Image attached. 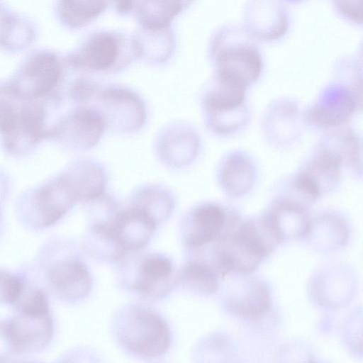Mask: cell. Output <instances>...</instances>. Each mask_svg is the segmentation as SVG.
<instances>
[{"label":"cell","instance_id":"ac0fdd59","mask_svg":"<svg viewBox=\"0 0 363 363\" xmlns=\"http://www.w3.org/2000/svg\"><path fill=\"white\" fill-rule=\"evenodd\" d=\"M77 202L65 176L43 184L34 193L30 202V218L34 225L43 228L62 219Z\"/></svg>","mask_w":363,"mask_h":363},{"label":"cell","instance_id":"83f0119b","mask_svg":"<svg viewBox=\"0 0 363 363\" xmlns=\"http://www.w3.org/2000/svg\"><path fill=\"white\" fill-rule=\"evenodd\" d=\"M318 147L327 150L341 162L355 179H362V143L357 133L350 128L340 127L325 133Z\"/></svg>","mask_w":363,"mask_h":363},{"label":"cell","instance_id":"1f68e13d","mask_svg":"<svg viewBox=\"0 0 363 363\" xmlns=\"http://www.w3.org/2000/svg\"><path fill=\"white\" fill-rule=\"evenodd\" d=\"M106 1H59L55 6L57 18L69 29H80L94 21L109 7Z\"/></svg>","mask_w":363,"mask_h":363},{"label":"cell","instance_id":"d590c367","mask_svg":"<svg viewBox=\"0 0 363 363\" xmlns=\"http://www.w3.org/2000/svg\"><path fill=\"white\" fill-rule=\"evenodd\" d=\"M15 354L7 335L4 320L0 321V363Z\"/></svg>","mask_w":363,"mask_h":363},{"label":"cell","instance_id":"4fadbf2b","mask_svg":"<svg viewBox=\"0 0 363 363\" xmlns=\"http://www.w3.org/2000/svg\"><path fill=\"white\" fill-rule=\"evenodd\" d=\"M342 169L337 158L317 146L311 155L289 177L297 188L315 203L337 189Z\"/></svg>","mask_w":363,"mask_h":363},{"label":"cell","instance_id":"8992f818","mask_svg":"<svg viewBox=\"0 0 363 363\" xmlns=\"http://www.w3.org/2000/svg\"><path fill=\"white\" fill-rule=\"evenodd\" d=\"M129 255L120 262L118 279L121 287L145 299L159 300L177 286L175 266L161 252Z\"/></svg>","mask_w":363,"mask_h":363},{"label":"cell","instance_id":"e0dca14e","mask_svg":"<svg viewBox=\"0 0 363 363\" xmlns=\"http://www.w3.org/2000/svg\"><path fill=\"white\" fill-rule=\"evenodd\" d=\"M352 237V225L345 213L337 208H326L311 218L304 237L306 245L320 254L335 253L344 250Z\"/></svg>","mask_w":363,"mask_h":363},{"label":"cell","instance_id":"8fae6325","mask_svg":"<svg viewBox=\"0 0 363 363\" xmlns=\"http://www.w3.org/2000/svg\"><path fill=\"white\" fill-rule=\"evenodd\" d=\"M106 130L104 119L94 106H73L48 130V136L62 147L79 152L95 147Z\"/></svg>","mask_w":363,"mask_h":363},{"label":"cell","instance_id":"f546056e","mask_svg":"<svg viewBox=\"0 0 363 363\" xmlns=\"http://www.w3.org/2000/svg\"><path fill=\"white\" fill-rule=\"evenodd\" d=\"M221 277L206 262L189 257L177 271V286L200 296H211L217 292Z\"/></svg>","mask_w":363,"mask_h":363},{"label":"cell","instance_id":"7402d4cb","mask_svg":"<svg viewBox=\"0 0 363 363\" xmlns=\"http://www.w3.org/2000/svg\"><path fill=\"white\" fill-rule=\"evenodd\" d=\"M4 322L15 353L38 352L49 345L53 337L54 322L50 313L30 315L16 312Z\"/></svg>","mask_w":363,"mask_h":363},{"label":"cell","instance_id":"7a4b0ae2","mask_svg":"<svg viewBox=\"0 0 363 363\" xmlns=\"http://www.w3.org/2000/svg\"><path fill=\"white\" fill-rule=\"evenodd\" d=\"M112 330L118 345L128 354L143 359L160 357L172 345L168 323L150 306L132 303L118 311Z\"/></svg>","mask_w":363,"mask_h":363},{"label":"cell","instance_id":"f1b7e54d","mask_svg":"<svg viewBox=\"0 0 363 363\" xmlns=\"http://www.w3.org/2000/svg\"><path fill=\"white\" fill-rule=\"evenodd\" d=\"M128 204L147 213L158 225L165 222L175 208L173 193L160 184H143L131 193Z\"/></svg>","mask_w":363,"mask_h":363},{"label":"cell","instance_id":"f35d334b","mask_svg":"<svg viewBox=\"0 0 363 363\" xmlns=\"http://www.w3.org/2000/svg\"><path fill=\"white\" fill-rule=\"evenodd\" d=\"M18 363H34V362H18Z\"/></svg>","mask_w":363,"mask_h":363},{"label":"cell","instance_id":"44dd1931","mask_svg":"<svg viewBox=\"0 0 363 363\" xmlns=\"http://www.w3.org/2000/svg\"><path fill=\"white\" fill-rule=\"evenodd\" d=\"M109 222L113 237L126 257L143 250L158 227L147 213L129 204L120 206Z\"/></svg>","mask_w":363,"mask_h":363},{"label":"cell","instance_id":"3957f363","mask_svg":"<svg viewBox=\"0 0 363 363\" xmlns=\"http://www.w3.org/2000/svg\"><path fill=\"white\" fill-rule=\"evenodd\" d=\"M135 60L131 34L118 29L91 32L64 58L72 72L94 78L120 72Z\"/></svg>","mask_w":363,"mask_h":363},{"label":"cell","instance_id":"d6a6232c","mask_svg":"<svg viewBox=\"0 0 363 363\" xmlns=\"http://www.w3.org/2000/svg\"><path fill=\"white\" fill-rule=\"evenodd\" d=\"M34 36L33 26L26 19L0 6V46L18 50L29 45Z\"/></svg>","mask_w":363,"mask_h":363},{"label":"cell","instance_id":"7c38bea8","mask_svg":"<svg viewBox=\"0 0 363 363\" xmlns=\"http://www.w3.org/2000/svg\"><path fill=\"white\" fill-rule=\"evenodd\" d=\"M361 86L340 79L324 86L304 113L303 118L318 127H337L361 107Z\"/></svg>","mask_w":363,"mask_h":363},{"label":"cell","instance_id":"5b68a950","mask_svg":"<svg viewBox=\"0 0 363 363\" xmlns=\"http://www.w3.org/2000/svg\"><path fill=\"white\" fill-rule=\"evenodd\" d=\"M46 113L40 101L21 95L9 84L0 85V135L4 147L23 154L48 135Z\"/></svg>","mask_w":363,"mask_h":363},{"label":"cell","instance_id":"30bf717a","mask_svg":"<svg viewBox=\"0 0 363 363\" xmlns=\"http://www.w3.org/2000/svg\"><path fill=\"white\" fill-rule=\"evenodd\" d=\"M62 60L55 52L37 50L23 62L11 84L23 96L37 100L60 90L65 76Z\"/></svg>","mask_w":363,"mask_h":363},{"label":"cell","instance_id":"9c48e42d","mask_svg":"<svg viewBox=\"0 0 363 363\" xmlns=\"http://www.w3.org/2000/svg\"><path fill=\"white\" fill-rule=\"evenodd\" d=\"M90 104L103 116L106 129L116 133H135L144 127L147 119L143 97L121 84H101Z\"/></svg>","mask_w":363,"mask_h":363},{"label":"cell","instance_id":"836d02e7","mask_svg":"<svg viewBox=\"0 0 363 363\" xmlns=\"http://www.w3.org/2000/svg\"><path fill=\"white\" fill-rule=\"evenodd\" d=\"M15 306L17 313L23 314L43 315L50 313L48 296L41 289H32L26 294L23 292Z\"/></svg>","mask_w":363,"mask_h":363},{"label":"cell","instance_id":"e575fe53","mask_svg":"<svg viewBox=\"0 0 363 363\" xmlns=\"http://www.w3.org/2000/svg\"><path fill=\"white\" fill-rule=\"evenodd\" d=\"M337 12L355 23L362 22V1H335Z\"/></svg>","mask_w":363,"mask_h":363},{"label":"cell","instance_id":"603a6c76","mask_svg":"<svg viewBox=\"0 0 363 363\" xmlns=\"http://www.w3.org/2000/svg\"><path fill=\"white\" fill-rule=\"evenodd\" d=\"M304 120L295 101L279 99L266 108L262 118V130L269 144L286 147L300 137Z\"/></svg>","mask_w":363,"mask_h":363},{"label":"cell","instance_id":"6da1fadb","mask_svg":"<svg viewBox=\"0 0 363 363\" xmlns=\"http://www.w3.org/2000/svg\"><path fill=\"white\" fill-rule=\"evenodd\" d=\"M264 213L242 219L221 240L194 257L225 278L252 274L282 244Z\"/></svg>","mask_w":363,"mask_h":363},{"label":"cell","instance_id":"4dcf8cb0","mask_svg":"<svg viewBox=\"0 0 363 363\" xmlns=\"http://www.w3.org/2000/svg\"><path fill=\"white\" fill-rule=\"evenodd\" d=\"M189 1H135L133 15L137 26L162 28L172 25L174 18L191 4Z\"/></svg>","mask_w":363,"mask_h":363},{"label":"cell","instance_id":"ba28073f","mask_svg":"<svg viewBox=\"0 0 363 363\" xmlns=\"http://www.w3.org/2000/svg\"><path fill=\"white\" fill-rule=\"evenodd\" d=\"M245 91V88L213 76L200 95L204 122L209 130L226 136L238 132L247 123L250 112Z\"/></svg>","mask_w":363,"mask_h":363},{"label":"cell","instance_id":"2e32d148","mask_svg":"<svg viewBox=\"0 0 363 363\" xmlns=\"http://www.w3.org/2000/svg\"><path fill=\"white\" fill-rule=\"evenodd\" d=\"M228 277L223 293L228 310L246 318L259 317L269 310L271 290L264 279L252 274Z\"/></svg>","mask_w":363,"mask_h":363},{"label":"cell","instance_id":"8d00e7d4","mask_svg":"<svg viewBox=\"0 0 363 363\" xmlns=\"http://www.w3.org/2000/svg\"><path fill=\"white\" fill-rule=\"evenodd\" d=\"M60 363H96L94 357L86 351H74L64 358Z\"/></svg>","mask_w":363,"mask_h":363},{"label":"cell","instance_id":"52a82bcc","mask_svg":"<svg viewBox=\"0 0 363 363\" xmlns=\"http://www.w3.org/2000/svg\"><path fill=\"white\" fill-rule=\"evenodd\" d=\"M242 219L239 211L216 201H203L184 215L180 225L185 251L194 257L228 234Z\"/></svg>","mask_w":363,"mask_h":363},{"label":"cell","instance_id":"cb8c5ba5","mask_svg":"<svg viewBox=\"0 0 363 363\" xmlns=\"http://www.w3.org/2000/svg\"><path fill=\"white\" fill-rule=\"evenodd\" d=\"M216 177L225 195L237 199L253 189L257 179V167L247 152L235 150L222 157L217 167Z\"/></svg>","mask_w":363,"mask_h":363},{"label":"cell","instance_id":"484cf974","mask_svg":"<svg viewBox=\"0 0 363 363\" xmlns=\"http://www.w3.org/2000/svg\"><path fill=\"white\" fill-rule=\"evenodd\" d=\"M137 60L152 66H162L173 57L177 48L172 25L162 28L137 26L131 33Z\"/></svg>","mask_w":363,"mask_h":363},{"label":"cell","instance_id":"5bb4252c","mask_svg":"<svg viewBox=\"0 0 363 363\" xmlns=\"http://www.w3.org/2000/svg\"><path fill=\"white\" fill-rule=\"evenodd\" d=\"M201 139L194 125L184 121H174L157 133L155 152L164 165L180 169L191 164L199 156Z\"/></svg>","mask_w":363,"mask_h":363},{"label":"cell","instance_id":"ffe728a7","mask_svg":"<svg viewBox=\"0 0 363 363\" xmlns=\"http://www.w3.org/2000/svg\"><path fill=\"white\" fill-rule=\"evenodd\" d=\"M311 208L294 197L273 191L272 199L263 212L284 243L303 240L311 218Z\"/></svg>","mask_w":363,"mask_h":363},{"label":"cell","instance_id":"74e56055","mask_svg":"<svg viewBox=\"0 0 363 363\" xmlns=\"http://www.w3.org/2000/svg\"><path fill=\"white\" fill-rule=\"evenodd\" d=\"M113 8L118 15L121 16L133 14L135 1H115L111 2Z\"/></svg>","mask_w":363,"mask_h":363},{"label":"cell","instance_id":"277c9868","mask_svg":"<svg viewBox=\"0 0 363 363\" xmlns=\"http://www.w3.org/2000/svg\"><path fill=\"white\" fill-rule=\"evenodd\" d=\"M208 52L215 75L233 84L247 89L261 74V55L251 36L239 27L218 28L210 39Z\"/></svg>","mask_w":363,"mask_h":363},{"label":"cell","instance_id":"d4e9b609","mask_svg":"<svg viewBox=\"0 0 363 363\" xmlns=\"http://www.w3.org/2000/svg\"><path fill=\"white\" fill-rule=\"evenodd\" d=\"M243 20L245 30L251 37L269 40L284 35L289 24L285 8L273 1H248Z\"/></svg>","mask_w":363,"mask_h":363},{"label":"cell","instance_id":"9a60e30c","mask_svg":"<svg viewBox=\"0 0 363 363\" xmlns=\"http://www.w3.org/2000/svg\"><path fill=\"white\" fill-rule=\"evenodd\" d=\"M357 282V271L350 264L330 261L313 272L308 281V289L318 303L338 306L352 298Z\"/></svg>","mask_w":363,"mask_h":363},{"label":"cell","instance_id":"d6986e66","mask_svg":"<svg viewBox=\"0 0 363 363\" xmlns=\"http://www.w3.org/2000/svg\"><path fill=\"white\" fill-rule=\"evenodd\" d=\"M48 279L55 294L68 303L85 299L93 284L86 263L76 254L65 256L53 263L48 270Z\"/></svg>","mask_w":363,"mask_h":363},{"label":"cell","instance_id":"ab89813d","mask_svg":"<svg viewBox=\"0 0 363 363\" xmlns=\"http://www.w3.org/2000/svg\"><path fill=\"white\" fill-rule=\"evenodd\" d=\"M0 217H1V212H0Z\"/></svg>","mask_w":363,"mask_h":363},{"label":"cell","instance_id":"4316f807","mask_svg":"<svg viewBox=\"0 0 363 363\" xmlns=\"http://www.w3.org/2000/svg\"><path fill=\"white\" fill-rule=\"evenodd\" d=\"M62 174L72 187L77 202L87 203L107 192L106 170L96 160L77 159L69 164Z\"/></svg>","mask_w":363,"mask_h":363}]
</instances>
